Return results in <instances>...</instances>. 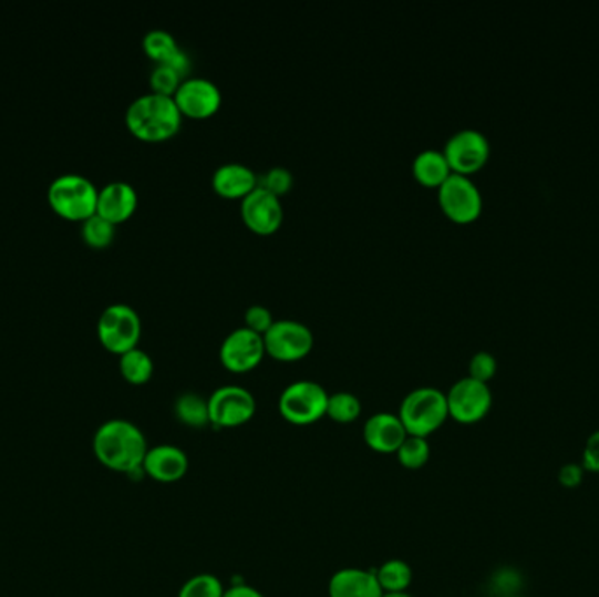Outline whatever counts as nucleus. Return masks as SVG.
<instances>
[{"label":"nucleus","instance_id":"nucleus-3","mask_svg":"<svg viewBox=\"0 0 599 597\" xmlns=\"http://www.w3.org/2000/svg\"><path fill=\"white\" fill-rule=\"evenodd\" d=\"M399 418L409 436L430 439L447 422V397L432 385L412 389L402 400Z\"/></svg>","mask_w":599,"mask_h":597},{"label":"nucleus","instance_id":"nucleus-38","mask_svg":"<svg viewBox=\"0 0 599 597\" xmlns=\"http://www.w3.org/2000/svg\"><path fill=\"white\" fill-rule=\"evenodd\" d=\"M499 597H528V596H523V594H508V596H499Z\"/></svg>","mask_w":599,"mask_h":597},{"label":"nucleus","instance_id":"nucleus-11","mask_svg":"<svg viewBox=\"0 0 599 597\" xmlns=\"http://www.w3.org/2000/svg\"><path fill=\"white\" fill-rule=\"evenodd\" d=\"M451 171L462 176H472L486 165L490 155L489 138L477 128L457 130L444 146Z\"/></svg>","mask_w":599,"mask_h":597},{"label":"nucleus","instance_id":"nucleus-30","mask_svg":"<svg viewBox=\"0 0 599 597\" xmlns=\"http://www.w3.org/2000/svg\"><path fill=\"white\" fill-rule=\"evenodd\" d=\"M258 186L269 189L277 197H281L285 193L290 192L293 186V174L290 168L286 167H272L269 171L258 176Z\"/></svg>","mask_w":599,"mask_h":597},{"label":"nucleus","instance_id":"nucleus-19","mask_svg":"<svg viewBox=\"0 0 599 597\" xmlns=\"http://www.w3.org/2000/svg\"><path fill=\"white\" fill-rule=\"evenodd\" d=\"M213 188L221 197L242 200L252 189L258 188V176L244 163H223L214 171Z\"/></svg>","mask_w":599,"mask_h":597},{"label":"nucleus","instance_id":"nucleus-9","mask_svg":"<svg viewBox=\"0 0 599 597\" xmlns=\"http://www.w3.org/2000/svg\"><path fill=\"white\" fill-rule=\"evenodd\" d=\"M267 354L277 361L303 360L314 347V333L306 322L277 319L264 333Z\"/></svg>","mask_w":599,"mask_h":597},{"label":"nucleus","instance_id":"nucleus-16","mask_svg":"<svg viewBox=\"0 0 599 597\" xmlns=\"http://www.w3.org/2000/svg\"><path fill=\"white\" fill-rule=\"evenodd\" d=\"M406 436L409 433L405 426L400 421L399 414L393 412L370 415L363 426V442L370 451L378 454H396Z\"/></svg>","mask_w":599,"mask_h":597},{"label":"nucleus","instance_id":"nucleus-18","mask_svg":"<svg viewBox=\"0 0 599 597\" xmlns=\"http://www.w3.org/2000/svg\"><path fill=\"white\" fill-rule=\"evenodd\" d=\"M375 572L363 568H342L328 581L330 597H382Z\"/></svg>","mask_w":599,"mask_h":597},{"label":"nucleus","instance_id":"nucleus-7","mask_svg":"<svg viewBox=\"0 0 599 597\" xmlns=\"http://www.w3.org/2000/svg\"><path fill=\"white\" fill-rule=\"evenodd\" d=\"M445 397H447L448 419L466 426L486 419L493 406V391L489 384L468 375L456 380Z\"/></svg>","mask_w":599,"mask_h":597},{"label":"nucleus","instance_id":"nucleus-32","mask_svg":"<svg viewBox=\"0 0 599 597\" xmlns=\"http://www.w3.org/2000/svg\"><path fill=\"white\" fill-rule=\"evenodd\" d=\"M244 319H246V326L251 328V330L258 331V333L264 334L265 331L269 330L273 319L272 312L265 306H251L246 313H244Z\"/></svg>","mask_w":599,"mask_h":597},{"label":"nucleus","instance_id":"nucleus-5","mask_svg":"<svg viewBox=\"0 0 599 597\" xmlns=\"http://www.w3.org/2000/svg\"><path fill=\"white\" fill-rule=\"evenodd\" d=\"M327 389L314 380H295L282 389L279 397V414L293 426H310L327 418Z\"/></svg>","mask_w":599,"mask_h":597},{"label":"nucleus","instance_id":"nucleus-1","mask_svg":"<svg viewBox=\"0 0 599 597\" xmlns=\"http://www.w3.org/2000/svg\"><path fill=\"white\" fill-rule=\"evenodd\" d=\"M147 451L149 445L146 434L137 424L126 419L105 421L93 436V454L99 463L111 472L123 475L143 473Z\"/></svg>","mask_w":599,"mask_h":597},{"label":"nucleus","instance_id":"nucleus-34","mask_svg":"<svg viewBox=\"0 0 599 597\" xmlns=\"http://www.w3.org/2000/svg\"><path fill=\"white\" fill-rule=\"evenodd\" d=\"M583 476H586V472H583L582 464L568 463L559 470L558 481L565 488H577L582 484Z\"/></svg>","mask_w":599,"mask_h":597},{"label":"nucleus","instance_id":"nucleus-20","mask_svg":"<svg viewBox=\"0 0 599 597\" xmlns=\"http://www.w3.org/2000/svg\"><path fill=\"white\" fill-rule=\"evenodd\" d=\"M412 172L415 179L427 188H438L453 174L444 151L438 150H424L417 153L412 162Z\"/></svg>","mask_w":599,"mask_h":597},{"label":"nucleus","instance_id":"nucleus-33","mask_svg":"<svg viewBox=\"0 0 599 597\" xmlns=\"http://www.w3.org/2000/svg\"><path fill=\"white\" fill-rule=\"evenodd\" d=\"M580 464H582L583 472L595 473V475H598L599 431H595V433L589 434V439L586 440V445H583L582 460H580Z\"/></svg>","mask_w":599,"mask_h":597},{"label":"nucleus","instance_id":"nucleus-13","mask_svg":"<svg viewBox=\"0 0 599 597\" xmlns=\"http://www.w3.org/2000/svg\"><path fill=\"white\" fill-rule=\"evenodd\" d=\"M240 216L248 228H251L256 234H273L279 230L282 219H285L281 197H277L269 189L258 186L240 202Z\"/></svg>","mask_w":599,"mask_h":597},{"label":"nucleus","instance_id":"nucleus-21","mask_svg":"<svg viewBox=\"0 0 599 597\" xmlns=\"http://www.w3.org/2000/svg\"><path fill=\"white\" fill-rule=\"evenodd\" d=\"M174 415L183 426L204 430L210 426L209 400L194 391L180 393L174 401Z\"/></svg>","mask_w":599,"mask_h":597},{"label":"nucleus","instance_id":"nucleus-36","mask_svg":"<svg viewBox=\"0 0 599 597\" xmlns=\"http://www.w3.org/2000/svg\"><path fill=\"white\" fill-rule=\"evenodd\" d=\"M223 597H265L264 593L248 584L231 585L230 589L225 590Z\"/></svg>","mask_w":599,"mask_h":597},{"label":"nucleus","instance_id":"nucleus-27","mask_svg":"<svg viewBox=\"0 0 599 597\" xmlns=\"http://www.w3.org/2000/svg\"><path fill=\"white\" fill-rule=\"evenodd\" d=\"M143 48L149 59L156 63H165L180 47L168 30L152 29L144 35Z\"/></svg>","mask_w":599,"mask_h":597},{"label":"nucleus","instance_id":"nucleus-15","mask_svg":"<svg viewBox=\"0 0 599 597\" xmlns=\"http://www.w3.org/2000/svg\"><path fill=\"white\" fill-rule=\"evenodd\" d=\"M189 470L188 454L177 445L162 443L149 447L144 457L143 473L159 484H176Z\"/></svg>","mask_w":599,"mask_h":597},{"label":"nucleus","instance_id":"nucleus-4","mask_svg":"<svg viewBox=\"0 0 599 597\" xmlns=\"http://www.w3.org/2000/svg\"><path fill=\"white\" fill-rule=\"evenodd\" d=\"M99 188L92 179L65 172L51 181L48 186V202L59 216L71 222H84L97 213Z\"/></svg>","mask_w":599,"mask_h":597},{"label":"nucleus","instance_id":"nucleus-23","mask_svg":"<svg viewBox=\"0 0 599 597\" xmlns=\"http://www.w3.org/2000/svg\"><path fill=\"white\" fill-rule=\"evenodd\" d=\"M120 372L126 382L143 385L152 379L155 363H153L152 356L137 346L120 356Z\"/></svg>","mask_w":599,"mask_h":597},{"label":"nucleus","instance_id":"nucleus-6","mask_svg":"<svg viewBox=\"0 0 599 597\" xmlns=\"http://www.w3.org/2000/svg\"><path fill=\"white\" fill-rule=\"evenodd\" d=\"M141 333H143L141 316L128 303H111L99 316V340L114 354L122 356L123 352L137 347Z\"/></svg>","mask_w":599,"mask_h":597},{"label":"nucleus","instance_id":"nucleus-12","mask_svg":"<svg viewBox=\"0 0 599 597\" xmlns=\"http://www.w3.org/2000/svg\"><path fill=\"white\" fill-rule=\"evenodd\" d=\"M267 354L264 334L240 326L225 337L219 347V360L223 367L234 373H248L255 370Z\"/></svg>","mask_w":599,"mask_h":597},{"label":"nucleus","instance_id":"nucleus-24","mask_svg":"<svg viewBox=\"0 0 599 597\" xmlns=\"http://www.w3.org/2000/svg\"><path fill=\"white\" fill-rule=\"evenodd\" d=\"M360 398L349 391H339L328 398L327 418L339 424H351L361 415Z\"/></svg>","mask_w":599,"mask_h":597},{"label":"nucleus","instance_id":"nucleus-14","mask_svg":"<svg viewBox=\"0 0 599 597\" xmlns=\"http://www.w3.org/2000/svg\"><path fill=\"white\" fill-rule=\"evenodd\" d=\"M174 101L183 116L204 120L218 113L221 105V90L207 78H186L174 93Z\"/></svg>","mask_w":599,"mask_h":597},{"label":"nucleus","instance_id":"nucleus-22","mask_svg":"<svg viewBox=\"0 0 599 597\" xmlns=\"http://www.w3.org/2000/svg\"><path fill=\"white\" fill-rule=\"evenodd\" d=\"M373 572L384 594L409 593V587L414 580L411 564L402 559L386 560Z\"/></svg>","mask_w":599,"mask_h":597},{"label":"nucleus","instance_id":"nucleus-26","mask_svg":"<svg viewBox=\"0 0 599 597\" xmlns=\"http://www.w3.org/2000/svg\"><path fill=\"white\" fill-rule=\"evenodd\" d=\"M114 235H116V225L102 217L101 214H92L81 222V237L89 246L97 247V249L107 247L113 243Z\"/></svg>","mask_w":599,"mask_h":597},{"label":"nucleus","instance_id":"nucleus-17","mask_svg":"<svg viewBox=\"0 0 599 597\" xmlns=\"http://www.w3.org/2000/svg\"><path fill=\"white\" fill-rule=\"evenodd\" d=\"M138 197L134 186L126 181H111L99 189L97 214L117 225L137 209Z\"/></svg>","mask_w":599,"mask_h":597},{"label":"nucleus","instance_id":"nucleus-25","mask_svg":"<svg viewBox=\"0 0 599 597\" xmlns=\"http://www.w3.org/2000/svg\"><path fill=\"white\" fill-rule=\"evenodd\" d=\"M430 457H432L430 442H427V439H420V436H406L402 447L396 451L399 463L402 464L403 469L411 470V472L424 469Z\"/></svg>","mask_w":599,"mask_h":597},{"label":"nucleus","instance_id":"nucleus-2","mask_svg":"<svg viewBox=\"0 0 599 597\" xmlns=\"http://www.w3.org/2000/svg\"><path fill=\"white\" fill-rule=\"evenodd\" d=\"M125 123L135 137L146 143H162L179 132L183 114L174 96L144 93L126 107Z\"/></svg>","mask_w":599,"mask_h":597},{"label":"nucleus","instance_id":"nucleus-35","mask_svg":"<svg viewBox=\"0 0 599 597\" xmlns=\"http://www.w3.org/2000/svg\"><path fill=\"white\" fill-rule=\"evenodd\" d=\"M167 65H171V68L174 69V71L179 72L183 78H188L189 69H192V59H189V54L186 53L183 48H179V50L176 51V53L171 56V60H168Z\"/></svg>","mask_w":599,"mask_h":597},{"label":"nucleus","instance_id":"nucleus-37","mask_svg":"<svg viewBox=\"0 0 599 597\" xmlns=\"http://www.w3.org/2000/svg\"><path fill=\"white\" fill-rule=\"evenodd\" d=\"M382 597H412L409 593L382 594Z\"/></svg>","mask_w":599,"mask_h":597},{"label":"nucleus","instance_id":"nucleus-10","mask_svg":"<svg viewBox=\"0 0 599 597\" xmlns=\"http://www.w3.org/2000/svg\"><path fill=\"white\" fill-rule=\"evenodd\" d=\"M438 204L453 222L472 223L483 213V193L469 176L451 174L438 186Z\"/></svg>","mask_w":599,"mask_h":597},{"label":"nucleus","instance_id":"nucleus-28","mask_svg":"<svg viewBox=\"0 0 599 597\" xmlns=\"http://www.w3.org/2000/svg\"><path fill=\"white\" fill-rule=\"evenodd\" d=\"M225 590L227 589L223 587V581L216 575L200 573L183 584L177 597H223Z\"/></svg>","mask_w":599,"mask_h":597},{"label":"nucleus","instance_id":"nucleus-8","mask_svg":"<svg viewBox=\"0 0 599 597\" xmlns=\"http://www.w3.org/2000/svg\"><path fill=\"white\" fill-rule=\"evenodd\" d=\"M210 426L219 430L248 424L256 414V398L242 385H221L209 398Z\"/></svg>","mask_w":599,"mask_h":597},{"label":"nucleus","instance_id":"nucleus-31","mask_svg":"<svg viewBox=\"0 0 599 597\" xmlns=\"http://www.w3.org/2000/svg\"><path fill=\"white\" fill-rule=\"evenodd\" d=\"M496 372H498V361H496L495 356L490 354V352L478 351L472 356V360L468 363V377L489 384Z\"/></svg>","mask_w":599,"mask_h":597},{"label":"nucleus","instance_id":"nucleus-29","mask_svg":"<svg viewBox=\"0 0 599 597\" xmlns=\"http://www.w3.org/2000/svg\"><path fill=\"white\" fill-rule=\"evenodd\" d=\"M183 80L185 78L179 72L174 71L167 63H156L152 74H149V84H152L153 92L162 93V95L174 96Z\"/></svg>","mask_w":599,"mask_h":597}]
</instances>
